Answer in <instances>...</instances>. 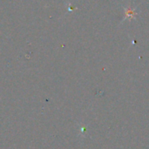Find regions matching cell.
Wrapping results in <instances>:
<instances>
[{
    "label": "cell",
    "mask_w": 149,
    "mask_h": 149,
    "mask_svg": "<svg viewBox=\"0 0 149 149\" xmlns=\"http://www.w3.org/2000/svg\"><path fill=\"white\" fill-rule=\"evenodd\" d=\"M123 8L125 10V17H124V20H126V19H133V18L135 17L136 13H135V10L134 9L126 8V7H123Z\"/></svg>",
    "instance_id": "1"
}]
</instances>
